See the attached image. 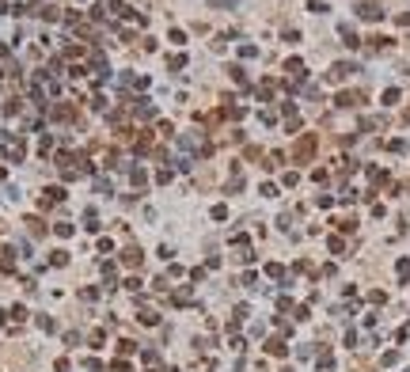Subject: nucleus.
Returning a JSON list of instances; mask_svg holds the SVG:
<instances>
[{
  "instance_id": "f257e3e1",
  "label": "nucleus",
  "mask_w": 410,
  "mask_h": 372,
  "mask_svg": "<svg viewBox=\"0 0 410 372\" xmlns=\"http://www.w3.org/2000/svg\"><path fill=\"white\" fill-rule=\"evenodd\" d=\"M293 156H297L300 163H304V159H311V156H315V137H311V133H308V137H300V141H297V148H293Z\"/></svg>"
},
{
  "instance_id": "f03ea898",
  "label": "nucleus",
  "mask_w": 410,
  "mask_h": 372,
  "mask_svg": "<svg viewBox=\"0 0 410 372\" xmlns=\"http://www.w3.org/2000/svg\"><path fill=\"white\" fill-rule=\"evenodd\" d=\"M357 15L368 19V23H376V19L383 15V8H380V4H357Z\"/></svg>"
},
{
  "instance_id": "7ed1b4c3",
  "label": "nucleus",
  "mask_w": 410,
  "mask_h": 372,
  "mask_svg": "<svg viewBox=\"0 0 410 372\" xmlns=\"http://www.w3.org/2000/svg\"><path fill=\"white\" fill-rule=\"evenodd\" d=\"M350 72H357V65H354V61H338V65H334V69H330V80H334V84H338V80H346V76H350Z\"/></svg>"
},
{
  "instance_id": "20e7f679",
  "label": "nucleus",
  "mask_w": 410,
  "mask_h": 372,
  "mask_svg": "<svg viewBox=\"0 0 410 372\" xmlns=\"http://www.w3.org/2000/svg\"><path fill=\"white\" fill-rule=\"evenodd\" d=\"M122 262H126L129 270H137V266H141V262H144V255H141V251H137V247H126V251H122Z\"/></svg>"
},
{
  "instance_id": "39448f33",
  "label": "nucleus",
  "mask_w": 410,
  "mask_h": 372,
  "mask_svg": "<svg viewBox=\"0 0 410 372\" xmlns=\"http://www.w3.org/2000/svg\"><path fill=\"white\" fill-rule=\"evenodd\" d=\"M54 118H57V122H72V118H76V106H69V103H57V106H54Z\"/></svg>"
},
{
  "instance_id": "423d86ee",
  "label": "nucleus",
  "mask_w": 410,
  "mask_h": 372,
  "mask_svg": "<svg viewBox=\"0 0 410 372\" xmlns=\"http://www.w3.org/2000/svg\"><path fill=\"white\" fill-rule=\"evenodd\" d=\"M4 152H8L12 159H23V152H27V148H23V141H19V137H8V144H4Z\"/></svg>"
},
{
  "instance_id": "0eeeda50",
  "label": "nucleus",
  "mask_w": 410,
  "mask_h": 372,
  "mask_svg": "<svg viewBox=\"0 0 410 372\" xmlns=\"http://www.w3.org/2000/svg\"><path fill=\"white\" fill-rule=\"evenodd\" d=\"M65 198V190H61V186H50V190H46L42 194V209H50V205H57V201Z\"/></svg>"
},
{
  "instance_id": "6e6552de",
  "label": "nucleus",
  "mask_w": 410,
  "mask_h": 372,
  "mask_svg": "<svg viewBox=\"0 0 410 372\" xmlns=\"http://www.w3.org/2000/svg\"><path fill=\"white\" fill-rule=\"evenodd\" d=\"M334 103H338V106H357V103H365V95H361V91H342Z\"/></svg>"
},
{
  "instance_id": "1a4fd4ad",
  "label": "nucleus",
  "mask_w": 410,
  "mask_h": 372,
  "mask_svg": "<svg viewBox=\"0 0 410 372\" xmlns=\"http://www.w3.org/2000/svg\"><path fill=\"white\" fill-rule=\"evenodd\" d=\"M23 224H27V228H30V236H42V232H46V224H42V220H38V216H27Z\"/></svg>"
},
{
  "instance_id": "9d476101",
  "label": "nucleus",
  "mask_w": 410,
  "mask_h": 372,
  "mask_svg": "<svg viewBox=\"0 0 410 372\" xmlns=\"http://www.w3.org/2000/svg\"><path fill=\"white\" fill-rule=\"evenodd\" d=\"M266 349L273 353V357H285V342H281V338H270V342H266Z\"/></svg>"
},
{
  "instance_id": "9b49d317",
  "label": "nucleus",
  "mask_w": 410,
  "mask_h": 372,
  "mask_svg": "<svg viewBox=\"0 0 410 372\" xmlns=\"http://www.w3.org/2000/svg\"><path fill=\"white\" fill-rule=\"evenodd\" d=\"M137 319H141L144 327H156V323H160V315H156V312H137Z\"/></svg>"
},
{
  "instance_id": "f8f14e48",
  "label": "nucleus",
  "mask_w": 410,
  "mask_h": 372,
  "mask_svg": "<svg viewBox=\"0 0 410 372\" xmlns=\"http://www.w3.org/2000/svg\"><path fill=\"white\" fill-rule=\"evenodd\" d=\"M50 262H54V266H65V262H69V251H54V258H50Z\"/></svg>"
},
{
  "instance_id": "ddd939ff",
  "label": "nucleus",
  "mask_w": 410,
  "mask_h": 372,
  "mask_svg": "<svg viewBox=\"0 0 410 372\" xmlns=\"http://www.w3.org/2000/svg\"><path fill=\"white\" fill-rule=\"evenodd\" d=\"M342 38H346V46H357V34H354V27H342Z\"/></svg>"
},
{
  "instance_id": "4468645a",
  "label": "nucleus",
  "mask_w": 410,
  "mask_h": 372,
  "mask_svg": "<svg viewBox=\"0 0 410 372\" xmlns=\"http://www.w3.org/2000/svg\"><path fill=\"white\" fill-rule=\"evenodd\" d=\"M224 4H236V0H224Z\"/></svg>"
},
{
  "instance_id": "2eb2a0df",
  "label": "nucleus",
  "mask_w": 410,
  "mask_h": 372,
  "mask_svg": "<svg viewBox=\"0 0 410 372\" xmlns=\"http://www.w3.org/2000/svg\"><path fill=\"white\" fill-rule=\"evenodd\" d=\"M0 8H4V0H0Z\"/></svg>"
}]
</instances>
